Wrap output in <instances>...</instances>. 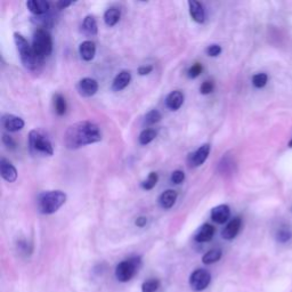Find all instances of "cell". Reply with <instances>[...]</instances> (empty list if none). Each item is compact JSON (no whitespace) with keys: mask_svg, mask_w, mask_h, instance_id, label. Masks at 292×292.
I'll return each mask as SVG.
<instances>
[{"mask_svg":"<svg viewBox=\"0 0 292 292\" xmlns=\"http://www.w3.org/2000/svg\"><path fill=\"white\" fill-rule=\"evenodd\" d=\"M202 72V65L200 63H195L192 66H191L190 70H189V76L190 78H198V76Z\"/></svg>","mask_w":292,"mask_h":292,"instance_id":"31","label":"cell"},{"mask_svg":"<svg viewBox=\"0 0 292 292\" xmlns=\"http://www.w3.org/2000/svg\"><path fill=\"white\" fill-rule=\"evenodd\" d=\"M0 174L3 178L8 183H14L17 179V170L11 162L2 157L0 159Z\"/></svg>","mask_w":292,"mask_h":292,"instance_id":"11","label":"cell"},{"mask_svg":"<svg viewBox=\"0 0 292 292\" xmlns=\"http://www.w3.org/2000/svg\"><path fill=\"white\" fill-rule=\"evenodd\" d=\"M215 88L213 81H204V83L201 85L200 92L202 95H208L210 93H213V90Z\"/></svg>","mask_w":292,"mask_h":292,"instance_id":"33","label":"cell"},{"mask_svg":"<svg viewBox=\"0 0 292 292\" xmlns=\"http://www.w3.org/2000/svg\"><path fill=\"white\" fill-rule=\"evenodd\" d=\"M26 7L35 15H44L48 12L49 4L45 0H29L26 3Z\"/></svg>","mask_w":292,"mask_h":292,"instance_id":"18","label":"cell"},{"mask_svg":"<svg viewBox=\"0 0 292 292\" xmlns=\"http://www.w3.org/2000/svg\"><path fill=\"white\" fill-rule=\"evenodd\" d=\"M2 124L6 130L15 132L23 129V127H24V121H23V119L14 116V114H5L2 118Z\"/></svg>","mask_w":292,"mask_h":292,"instance_id":"10","label":"cell"},{"mask_svg":"<svg viewBox=\"0 0 292 292\" xmlns=\"http://www.w3.org/2000/svg\"><path fill=\"white\" fill-rule=\"evenodd\" d=\"M184 94L180 90H174L166 98V104L171 111H177L184 104Z\"/></svg>","mask_w":292,"mask_h":292,"instance_id":"15","label":"cell"},{"mask_svg":"<svg viewBox=\"0 0 292 292\" xmlns=\"http://www.w3.org/2000/svg\"><path fill=\"white\" fill-rule=\"evenodd\" d=\"M223 252L220 249H213V250L208 251L207 253H204V256L202 257V261L205 265H210V264H215L218 260H220L222 258Z\"/></svg>","mask_w":292,"mask_h":292,"instance_id":"23","label":"cell"},{"mask_svg":"<svg viewBox=\"0 0 292 292\" xmlns=\"http://www.w3.org/2000/svg\"><path fill=\"white\" fill-rule=\"evenodd\" d=\"M292 233L289 227H281L276 233V240L280 243H286L291 240Z\"/></svg>","mask_w":292,"mask_h":292,"instance_id":"27","label":"cell"},{"mask_svg":"<svg viewBox=\"0 0 292 292\" xmlns=\"http://www.w3.org/2000/svg\"><path fill=\"white\" fill-rule=\"evenodd\" d=\"M161 119L162 116L157 110H151V111L145 116V123L148 124V126H151V124H155L159 122Z\"/></svg>","mask_w":292,"mask_h":292,"instance_id":"29","label":"cell"},{"mask_svg":"<svg viewBox=\"0 0 292 292\" xmlns=\"http://www.w3.org/2000/svg\"><path fill=\"white\" fill-rule=\"evenodd\" d=\"M73 3L72 2H59L56 4V6L59 7L60 9H64V8H66V7H69V6H71V5H72Z\"/></svg>","mask_w":292,"mask_h":292,"instance_id":"38","label":"cell"},{"mask_svg":"<svg viewBox=\"0 0 292 292\" xmlns=\"http://www.w3.org/2000/svg\"><path fill=\"white\" fill-rule=\"evenodd\" d=\"M66 194L62 191H49L39 195L38 210L44 215L55 214L65 203Z\"/></svg>","mask_w":292,"mask_h":292,"instance_id":"2","label":"cell"},{"mask_svg":"<svg viewBox=\"0 0 292 292\" xmlns=\"http://www.w3.org/2000/svg\"><path fill=\"white\" fill-rule=\"evenodd\" d=\"M229 216H231V211H229V207L226 204L217 205L211 210V219L217 224L226 223Z\"/></svg>","mask_w":292,"mask_h":292,"instance_id":"13","label":"cell"},{"mask_svg":"<svg viewBox=\"0 0 292 292\" xmlns=\"http://www.w3.org/2000/svg\"><path fill=\"white\" fill-rule=\"evenodd\" d=\"M189 8H190V15L196 23H203L205 18V12L203 8V5L199 2H189Z\"/></svg>","mask_w":292,"mask_h":292,"instance_id":"17","label":"cell"},{"mask_svg":"<svg viewBox=\"0 0 292 292\" xmlns=\"http://www.w3.org/2000/svg\"><path fill=\"white\" fill-rule=\"evenodd\" d=\"M160 288L159 280H148L142 284V292H156Z\"/></svg>","mask_w":292,"mask_h":292,"instance_id":"28","label":"cell"},{"mask_svg":"<svg viewBox=\"0 0 292 292\" xmlns=\"http://www.w3.org/2000/svg\"><path fill=\"white\" fill-rule=\"evenodd\" d=\"M177 196H178V194H177V192L174 190L165 191V192L162 193L159 198V204L161 205V208L170 209L174 207V204L176 203Z\"/></svg>","mask_w":292,"mask_h":292,"instance_id":"21","label":"cell"},{"mask_svg":"<svg viewBox=\"0 0 292 292\" xmlns=\"http://www.w3.org/2000/svg\"><path fill=\"white\" fill-rule=\"evenodd\" d=\"M153 70V66L152 65H144V66H141L140 69H138V74L140 75H147L152 72Z\"/></svg>","mask_w":292,"mask_h":292,"instance_id":"36","label":"cell"},{"mask_svg":"<svg viewBox=\"0 0 292 292\" xmlns=\"http://www.w3.org/2000/svg\"><path fill=\"white\" fill-rule=\"evenodd\" d=\"M210 153V145L209 144H203L202 146H200L195 152L191 153L189 155V165L191 167H200L202 166L205 160L208 159V155Z\"/></svg>","mask_w":292,"mask_h":292,"instance_id":"8","label":"cell"},{"mask_svg":"<svg viewBox=\"0 0 292 292\" xmlns=\"http://www.w3.org/2000/svg\"><path fill=\"white\" fill-rule=\"evenodd\" d=\"M289 146H290V147H292V140H291V141H290V143H289Z\"/></svg>","mask_w":292,"mask_h":292,"instance_id":"39","label":"cell"},{"mask_svg":"<svg viewBox=\"0 0 292 292\" xmlns=\"http://www.w3.org/2000/svg\"><path fill=\"white\" fill-rule=\"evenodd\" d=\"M141 266V258L135 257L130 258L128 260H123L119 264L116 268V276L117 279L126 283V282L130 281L138 271Z\"/></svg>","mask_w":292,"mask_h":292,"instance_id":"6","label":"cell"},{"mask_svg":"<svg viewBox=\"0 0 292 292\" xmlns=\"http://www.w3.org/2000/svg\"><path fill=\"white\" fill-rule=\"evenodd\" d=\"M157 179H159V177H157L156 172H151V174L148 175L147 178L142 183V188L146 191H150L152 189H154L156 183H157Z\"/></svg>","mask_w":292,"mask_h":292,"instance_id":"26","label":"cell"},{"mask_svg":"<svg viewBox=\"0 0 292 292\" xmlns=\"http://www.w3.org/2000/svg\"><path fill=\"white\" fill-rule=\"evenodd\" d=\"M120 17H121L120 9L117 8V7L109 8L104 14V21H105V23H107L108 26L116 25L117 23L120 21Z\"/></svg>","mask_w":292,"mask_h":292,"instance_id":"22","label":"cell"},{"mask_svg":"<svg viewBox=\"0 0 292 292\" xmlns=\"http://www.w3.org/2000/svg\"><path fill=\"white\" fill-rule=\"evenodd\" d=\"M78 92L81 96L90 97L94 96L98 90V84L97 81L92 78H84L79 81L78 84Z\"/></svg>","mask_w":292,"mask_h":292,"instance_id":"9","label":"cell"},{"mask_svg":"<svg viewBox=\"0 0 292 292\" xmlns=\"http://www.w3.org/2000/svg\"><path fill=\"white\" fill-rule=\"evenodd\" d=\"M220 52H222V47L219 45H211L207 48V54L208 56L211 57H217Z\"/></svg>","mask_w":292,"mask_h":292,"instance_id":"34","label":"cell"},{"mask_svg":"<svg viewBox=\"0 0 292 292\" xmlns=\"http://www.w3.org/2000/svg\"><path fill=\"white\" fill-rule=\"evenodd\" d=\"M268 81V76L266 73H257L252 76V85L256 88L265 87Z\"/></svg>","mask_w":292,"mask_h":292,"instance_id":"30","label":"cell"},{"mask_svg":"<svg viewBox=\"0 0 292 292\" xmlns=\"http://www.w3.org/2000/svg\"><path fill=\"white\" fill-rule=\"evenodd\" d=\"M81 30H83V32L87 37L96 36L97 31H98L96 18H95L93 15L86 16L83 22V25H81Z\"/></svg>","mask_w":292,"mask_h":292,"instance_id":"20","label":"cell"},{"mask_svg":"<svg viewBox=\"0 0 292 292\" xmlns=\"http://www.w3.org/2000/svg\"><path fill=\"white\" fill-rule=\"evenodd\" d=\"M215 232L216 229L210 224H203L202 226L199 228V231L196 232L194 240L196 242L200 243H204V242H209L210 240H213V237L215 235Z\"/></svg>","mask_w":292,"mask_h":292,"instance_id":"14","label":"cell"},{"mask_svg":"<svg viewBox=\"0 0 292 292\" xmlns=\"http://www.w3.org/2000/svg\"><path fill=\"white\" fill-rule=\"evenodd\" d=\"M156 137V131L154 129H145L143 130L140 135V143L142 145H146L148 143H151Z\"/></svg>","mask_w":292,"mask_h":292,"instance_id":"25","label":"cell"},{"mask_svg":"<svg viewBox=\"0 0 292 292\" xmlns=\"http://www.w3.org/2000/svg\"><path fill=\"white\" fill-rule=\"evenodd\" d=\"M135 224H136V226H138V227H144L145 225L147 224V218L146 217H138L136 219Z\"/></svg>","mask_w":292,"mask_h":292,"instance_id":"37","label":"cell"},{"mask_svg":"<svg viewBox=\"0 0 292 292\" xmlns=\"http://www.w3.org/2000/svg\"><path fill=\"white\" fill-rule=\"evenodd\" d=\"M32 48L37 59L41 62L51 54L52 40L50 33L45 29H38L33 35Z\"/></svg>","mask_w":292,"mask_h":292,"instance_id":"4","label":"cell"},{"mask_svg":"<svg viewBox=\"0 0 292 292\" xmlns=\"http://www.w3.org/2000/svg\"><path fill=\"white\" fill-rule=\"evenodd\" d=\"M102 141L97 124L89 121H80L70 126L64 134V144L70 150H76L86 145Z\"/></svg>","mask_w":292,"mask_h":292,"instance_id":"1","label":"cell"},{"mask_svg":"<svg viewBox=\"0 0 292 292\" xmlns=\"http://www.w3.org/2000/svg\"><path fill=\"white\" fill-rule=\"evenodd\" d=\"M54 107L59 116H64L66 112V100L64 96H62L61 94H56L54 96Z\"/></svg>","mask_w":292,"mask_h":292,"instance_id":"24","label":"cell"},{"mask_svg":"<svg viewBox=\"0 0 292 292\" xmlns=\"http://www.w3.org/2000/svg\"><path fill=\"white\" fill-rule=\"evenodd\" d=\"M14 41H15L17 51L20 54V59L24 68L28 70H35L39 63V60L37 59L32 46H30L25 38L18 32L14 33Z\"/></svg>","mask_w":292,"mask_h":292,"instance_id":"3","label":"cell"},{"mask_svg":"<svg viewBox=\"0 0 292 292\" xmlns=\"http://www.w3.org/2000/svg\"><path fill=\"white\" fill-rule=\"evenodd\" d=\"M241 226H242V219L240 217L233 218L231 222L226 225V227L223 229L222 236L225 240H233V238L237 235L238 232H240Z\"/></svg>","mask_w":292,"mask_h":292,"instance_id":"12","label":"cell"},{"mask_svg":"<svg viewBox=\"0 0 292 292\" xmlns=\"http://www.w3.org/2000/svg\"><path fill=\"white\" fill-rule=\"evenodd\" d=\"M131 81V73L129 71H121L113 80L112 89L114 92H121L122 89L128 87Z\"/></svg>","mask_w":292,"mask_h":292,"instance_id":"16","label":"cell"},{"mask_svg":"<svg viewBox=\"0 0 292 292\" xmlns=\"http://www.w3.org/2000/svg\"><path fill=\"white\" fill-rule=\"evenodd\" d=\"M29 146L33 153H41L44 155H52L54 153L48 137L39 130H31L29 134Z\"/></svg>","mask_w":292,"mask_h":292,"instance_id":"5","label":"cell"},{"mask_svg":"<svg viewBox=\"0 0 292 292\" xmlns=\"http://www.w3.org/2000/svg\"><path fill=\"white\" fill-rule=\"evenodd\" d=\"M79 52H80L81 59H83L84 61L89 62L94 59L95 54H96V46H95L93 41L86 40L80 45Z\"/></svg>","mask_w":292,"mask_h":292,"instance_id":"19","label":"cell"},{"mask_svg":"<svg viewBox=\"0 0 292 292\" xmlns=\"http://www.w3.org/2000/svg\"><path fill=\"white\" fill-rule=\"evenodd\" d=\"M185 179V174L181 170H176L171 174V181L174 184H180L183 183Z\"/></svg>","mask_w":292,"mask_h":292,"instance_id":"32","label":"cell"},{"mask_svg":"<svg viewBox=\"0 0 292 292\" xmlns=\"http://www.w3.org/2000/svg\"><path fill=\"white\" fill-rule=\"evenodd\" d=\"M211 282V275L207 270H195L190 276V285L194 291L200 292L205 290Z\"/></svg>","mask_w":292,"mask_h":292,"instance_id":"7","label":"cell"},{"mask_svg":"<svg viewBox=\"0 0 292 292\" xmlns=\"http://www.w3.org/2000/svg\"><path fill=\"white\" fill-rule=\"evenodd\" d=\"M3 143H4V144L6 145L8 148H11V150H14V148L16 147L15 141H14L11 136L6 135V134H4V135H3Z\"/></svg>","mask_w":292,"mask_h":292,"instance_id":"35","label":"cell"}]
</instances>
